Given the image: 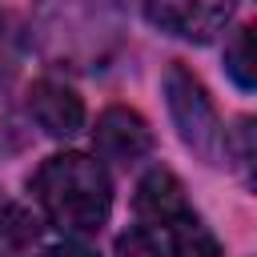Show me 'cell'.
<instances>
[{
  "label": "cell",
  "mask_w": 257,
  "mask_h": 257,
  "mask_svg": "<svg viewBox=\"0 0 257 257\" xmlns=\"http://www.w3.org/2000/svg\"><path fill=\"white\" fill-rule=\"evenodd\" d=\"M32 40L44 60L92 72L116 56L124 20L112 0H40L32 12Z\"/></svg>",
  "instance_id": "obj_1"
},
{
  "label": "cell",
  "mask_w": 257,
  "mask_h": 257,
  "mask_svg": "<svg viewBox=\"0 0 257 257\" xmlns=\"http://www.w3.org/2000/svg\"><path fill=\"white\" fill-rule=\"evenodd\" d=\"M36 205L64 233H96L112 209V181L88 153H56L32 177Z\"/></svg>",
  "instance_id": "obj_2"
},
{
  "label": "cell",
  "mask_w": 257,
  "mask_h": 257,
  "mask_svg": "<svg viewBox=\"0 0 257 257\" xmlns=\"http://www.w3.org/2000/svg\"><path fill=\"white\" fill-rule=\"evenodd\" d=\"M165 104H169V116H173L181 141H185L205 165L221 169L225 157H229L225 124H221V116H217L205 84H201L181 60H173V64L165 68Z\"/></svg>",
  "instance_id": "obj_3"
},
{
  "label": "cell",
  "mask_w": 257,
  "mask_h": 257,
  "mask_svg": "<svg viewBox=\"0 0 257 257\" xmlns=\"http://www.w3.org/2000/svg\"><path fill=\"white\" fill-rule=\"evenodd\" d=\"M233 8L237 0H145V16L161 32L177 40H193V44L213 40V32L225 28Z\"/></svg>",
  "instance_id": "obj_4"
},
{
  "label": "cell",
  "mask_w": 257,
  "mask_h": 257,
  "mask_svg": "<svg viewBox=\"0 0 257 257\" xmlns=\"http://www.w3.org/2000/svg\"><path fill=\"white\" fill-rule=\"evenodd\" d=\"M92 141H96V153H100L104 161L133 165V161H141V157L153 149V128H149V120H145L137 108L112 104V108H104V112L96 116Z\"/></svg>",
  "instance_id": "obj_5"
},
{
  "label": "cell",
  "mask_w": 257,
  "mask_h": 257,
  "mask_svg": "<svg viewBox=\"0 0 257 257\" xmlns=\"http://www.w3.org/2000/svg\"><path fill=\"white\" fill-rule=\"evenodd\" d=\"M28 116L48 137H76L84 128V100L68 84H60L52 76H40L28 88Z\"/></svg>",
  "instance_id": "obj_6"
},
{
  "label": "cell",
  "mask_w": 257,
  "mask_h": 257,
  "mask_svg": "<svg viewBox=\"0 0 257 257\" xmlns=\"http://www.w3.org/2000/svg\"><path fill=\"white\" fill-rule=\"evenodd\" d=\"M133 205H137V217H141V221H149V225H157L161 233H165L173 221H181V217L189 213L185 185L177 181V173H173V169H161V165H157V169H149V173L141 177Z\"/></svg>",
  "instance_id": "obj_7"
},
{
  "label": "cell",
  "mask_w": 257,
  "mask_h": 257,
  "mask_svg": "<svg viewBox=\"0 0 257 257\" xmlns=\"http://www.w3.org/2000/svg\"><path fill=\"white\" fill-rule=\"evenodd\" d=\"M165 245L173 257H221V241L209 233V225L193 209L165 229Z\"/></svg>",
  "instance_id": "obj_8"
},
{
  "label": "cell",
  "mask_w": 257,
  "mask_h": 257,
  "mask_svg": "<svg viewBox=\"0 0 257 257\" xmlns=\"http://www.w3.org/2000/svg\"><path fill=\"white\" fill-rule=\"evenodd\" d=\"M225 72H229L233 84L245 88V92L257 84V56H253V28H249V24H241V28L233 32V40L225 44Z\"/></svg>",
  "instance_id": "obj_9"
},
{
  "label": "cell",
  "mask_w": 257,
  "mask_h": 257,
  "mask_svg": "<svg viewBox=\"0 0 257 257\" xmlns=\"http://www.w3.org/2000/svg\"><path fill=\"white\" fill-rule=\"evenodd\" d=\"M36 233H40V221H36L24 205H4V209H0V241H4V245L24 249V245L36 241Z\"/></svg>",
  "instance_id": "obj_10"
},
{
  "label": "cell",
  "mask_w": 257,
  "mask_h": 257,
  "mask_svg": "<svg viewBox=\"0 0 257 257\" xmlns=\"http://www.w3.org/2000/svg\"><path fill=\"white\" fill-rule=\"evenodd\" d=\"M28 141H32V128H28V120L0 96V157H12V153H24L28 149Z\"/></svg>",
  "instance_id": "obj_11"
},
{
  "label": "cell",
  "mask_w": 257,
  "mask_h": 257,
  "mask_svg": "<svg viewBox=\"0 0 257 257\" xmlns=\"http://www.w3.org/2000/svg\"><path fill=\"white\" fill-rule=\"evenodd\" d=\"M116 257H165V249L149 229L137 225V229H124L116 237Z\"/></svg>",
  "instance_id": "obj_12"
},
{
  "label": "cell",
  "mask_w": 257,
  "mask_h": 257,
  "mask_svg": "<svg viewBox=\"0 0 257 257\" xmlns=\"http://www.w3.org/2000/svg\"><path fill=\"white\" fill-rule=\"evenodd\" d=\"M40 257H96L88 245H76V241H60V245H48Z\"/></svg>",
  "instance_id": "obj_13"
}]
</instances>
